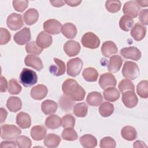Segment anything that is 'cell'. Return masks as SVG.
<instances>
[{"label":"cell","mask_w":148,"mask_h":148,"mask_svg":"<svg viewBox=\"0 0 148 148\" xmlns=\"http://www.w3.org/2000/svg\"><path fill=\"white\" fill-rule=\"evenodd\" d=\"M62 90L64 94L71 97L75 101H80L84 99L86 91L77 82L72 79H68L64 82Z\"/></svg>","instance_id":"6da1fadb"},{"label":"cell","mask_w":148,"mask_h":148,"mask_svg":"<svg viewBox=\"0 0 148 148\" xmlns=\"http://www.w3.org/2000/svg\"><path fill=\"white\" fill-rule=\"evenodd\" d=\"M20 82L26 87H31L35 84L38 82L36 73L32 69L23 68L19 76Z\"/></svg>","instance_id":"7a4b0ae2"},{"label":"cell","mask_w":148,"mask_h":148,"mask_svg":"<svg viewBox=\"0 0 148 148\" xmlns=\"http://www.w3.org/2000/svg\"><path fill=\"white\" fill-rule=\"evenodd\" d=\"M122 74L127 79L135 80L139 75V66L134 62L125 61L122 69Z\"/></svg>","instance_id":"3957f363"},{"label":"cell","mask_w":148,"mask_h":148,"mask_svg":"<svg viewBox=\"0 0 148 148\" xmlns=\"http://www.w3.org/2000/svg\"><path fill=\"white\" fill-rule=\"evenodd\" d=\"M1 137L7 140L16 139L21 133V130L17 126L12 124H3L1 125Z\"/></svg>","instance_id":"277c9868"},{"label":"cell","mask_w":148,"mask_h":148,"mask_svg":"<svg viewBox=\"0 0 148 148\" xmlns=\"http://www.w3.org/2000/svg\"><path fill=\"white\" fill-rule=\"evenodd\" d=\"M83 65L82 60L76 57L69 60L66 64L67 74L72 77H76L80 74Z\"/></svg>","instance_id":"5b68a950"},{"label":"cell","mask_w":148,"mask_h":148,"mask_svg":"<svg viewBox=\"0 0 148 148\" xmlns=\"http://www.w3.org/2000/svg\"><path fill=\"white\" fill-rule=\"evenodd\" d=\"M82 45L86 48L95 49L100 45V40L97 35L91 32L84 34L81 39Z\"/></svg>","instance_id":"8992f818"},{"label":"cell","mask_w":148,"mask_h":148,"mask_svg":"<svg viewBox=\"0 0 148 148\" xmlns=\"http://www.w3.org/2000/svg\"><path fill=\"white\" fill-rule=\"evenodd\" d=\"M8 27L13 31H16L20 29L24 25L23 17L20 14L12 13L8 16L6 20Z\"/></svg>","instance_id":"52a82bcc"},{"label":"cell","mask_w":148,"mask_h":148,"mask_svg":"<svg viewBox=\"0 0 148 148\" xmlns=\"http://www.w3.org/2000/svg\"><path fill=\"white\" fill-rule=\"evenodd\" d=\"M43 27L45 32L51 35H57L61 31L62 25L56 19H49L44 22Z\"/></svg>","instance_id":"ba28073f"},{"label":"cell","mask_w":148,"mask_h":148,"mask_svg":"<svg viewBox=\"0 0 148 148\" xmlns=\"http://www.w3.org/2000/svg\"><path fill=\"white\" fill-rule=\"evenodd\" d=\"M121 55L126 59H130L134 61H138L142 56L139 49L134 46L124 47L120 50Z\"/></svg>","instance_id":"9c48e42d"},{"label":"cell","mask_w":148,"mask_h":148,"mask_svg":"<svg viewBox=\"0 0 148 148\" xmlns=\"http://www.w3.org/2000/svg\"><path fill=\"white\" fill-rule=\"evenodd\" d=\"M31 38L30 29L27 27L23 28L16 32L13 37L14 42L19 45H24L28 43Z\"/></svg>","instance_id":"30bf717a"},{"label":"cell","mask_w":148,"mask_h":148,"mask_svg":"<svg viewBox=\"0 0 148 148\" xmlns=\"http://www.w3.org/2000/svg\"><path fill=\"white\" fill-rule=\"evenodd\" d=\"M122 102L123 104L128 108H133L136 106L138 98L134 91H127L122 93Z\"/></svg>","instance_id":"8fae6325"},{"label":"cell","mask_w":148,"mask_h":148,"mask_svg":"<svg viewBox=\"0 0 148 148\" xmlns=\"http://www.w3.org/2000/svg\"><path fill=\"white\" fill-rule=\"evenodd\" d=\"M140 8L138 3L134 1H130L125 2L123 8V12L131 18H135L139 14Z\"/></svg>","instance_id":"7c38bea8"},{"label":"cell","mask_w":148,"mask_h":148,"mask_svg":"<svg viewBox=\"0 0 148 148\" xmlns=\"http://www.w3.org/2000/svg\"><path fill=\"white\" fill-rule=\"evenodd\" d=\"M117 84V80L114 76L111 73H105L100 76L99 84L100 87L105 90L108 87H114Z\"/></svg>","instance_id":"4fadbf2b"},{"label":"cell","mask_w":148,"mask_h":148,"mask_svg":"<svg viewBox=\"0 0 148 148\" xmlns=\"http://www.w3.org/2000/svg\"><path fill=\"white\" fill-rule=\"evenodd\" d=\"M24 63L26 66L31 67L38 71L43 68V64L41 59L35 55L28 54L24 59Z\"/></svg>","instance_id":"5bb4252c"},{"label":"cell","mask_w":148,"mask_h":148,"mask_svg":"<svg viewBox=\"0 0 148 148\" xmlns=\"http://www.w3.org/2000/svg\"><path fill=\"white\" fill-rule=\"evenodd\" d=\"M36 45L41 49H46L51 46L53 42V38L45 31H41L36 38Z\"/></svg>","instance_id":"9a60e30c"},{"label":"cell","mask_w":148,"mask_h":148,"mask_svg":"<svg viewBox=\"0 0 148 148\" xmlns=\"http://www.w3.org/2000/svg\"><path fill=\"white\" fill-rule=\"evenodd\" d=\"M80 45L79 42L75 40H68L64 45V51L69 57L77 55L80 51Z\"/></svg>","instance_id":"2e32d148"},{"label":"cell","mask_w":148,"mask_h":148,"mask_svg":"<svg viewBox=\"0 0 148 148\" xmlns=\"http://www.w3.org/2000/svg\"><path fill=\"white\" fill-rule=\"evenodd\" d=\"M48 92L47 88L44 84H38L33 87L30 92L31 97L36 100H41L46 97Z\"/></svg>","instance_id":"e0dca14e"},{"label":"cell","mask_w":148,"mask_h":148,"mask_svg":"<svg viewBox=\"0 0 148 148\" xmlns=\"http://www.w3.org/2000/svg\"><path fill=\"white\" fill-rule=\"evenodd\" d=\"M55 64H53L49 66V72L56 76H61L65 72V64L61 60L57 58H54Z\"/></svg>","instance_id":"ac0fdd59"},{"label":"cell","mask_w":148,"mask_h":148,"mask_svg":"<svg viewBox=\"0 0 148 148\" xmlns=\"http://www.w3.org/2000/svg\"><path fill=\"white\" fill-rule=\"evenodd\" d=\"M146 33V28L142 24L136 23L131 28V35L133 39L136 41L142 40Z\"/></svg>","instance_id":"d6986e66"},{"label":"cell","mask_w":148,"mask_h":148,"mask_svg":"<svg viewBox=\"0 0 148 148\" xmlns=\"http://www.w3.org/2000/svg\"><path fill=\"white\" fill-rule=\"evenodd\" d=\"M123 59L119 55H114L110 57L108 65V70L111 73H116L118 72L122 65Z\"/></svg>","instance_id":"ffe728a7"},{"label":"cell","mask_w":148,"mask_h":148,"mask_svg":"<svg viewBox=\"0 0 148 148\" xmlns=\"http://www.w3.org/2000/svg\"><path fill=\"white\" fill-rule=\"evenodd\" d=\"M118 51V49L116 44L110 40H108L104 42L102 45L101 47V53L102 55L108 58L111 55L117 53Z\"/></svg>","instance_id":"44dd1931"},{"label":"cell","mask_w":148,"mask_h":148,"mask_svg":"<svg viewBox=\"0 0 148 148\" xmlns=\"http://www.w3.org/2000/svg\"><path fill=\"white\" fill-rule=\"evenodd\" d=\"M16 124L21 128H28L31 125L30 116L25 112H21L18 113L16 116Z\"/></svg>","instance_id":"7402d4cb"},{"label":"cell","mask_w":148,"mask_h":148,"mask_svg":"<svg viewBox=\"0 0 148 148\" xmlns=\"http://www.w3.org/2000/svg\"><path fill=\"white\" fill-rule=\"evenodd\" d=\"M47 130L43 125H35L31 130V136L34 140H41L46 135Z\"/></svg>","instance_id":"603a6c76"},{"label":"cell","mask_w":148,"mask_h":148,"mask_svg":"<svg viewBox=\"0 0 148 148\" xmlns=\"http://www.w3.org/2000/svg\"><path fill=\"white\" fill-rule=\"evenodd\" d=\"M58 102L60 108L64 112L70 111L75 104V101L71 97L65 94L61 95Z\"/></svg>","instance_id":"cb8c5ba5"},{"label":"cell","mask_w":148,"mask_h":148,"mask_svg":"<svg viewBox=\"0 0 148 148\" xmlns=\"http://www.w3.org/2000/svg\"><path fill=\"white\" fill-rule=\"evenodd\" d=\"M39 12L35 8L28 9L24 14V20L28 25H31L35 24L38 20Z\"/></svg>","instance_id":"d4e9b609"},{"label":"cell","mask_w":148,"mask_h":148,"mask_svg":"<svg viewBox=\"0 0 148 148\" xmlns=\"http://www.w3.org/2000/svg\"><path fill=\"white\" fill-rule=\"evenodd\" d=\"M45 124L47 128L57 129L62 125V119L56 114H51L46 119Z\"/></svg>","instance_id":"484cf974"},{"label":"cell","mask_w":148,"mask_h":148,"mask_svg":"<svg viewBox=\"0 0 148 148\" xmlns=\"http://www.w3.org/2000/svg\"><path fill=\"white\" fill-rule=\"evenodd\" d=\"M6 106L9 111L17 112L22 108V102L20 98L17 97H10L6 102Z\"/></svg>","instance_id":"4316f807"},{"label":"cell","mask_w":148,"mask_h":148,"mask_svg":"<svg viewBox=\"0 0 148 148\" xmlns=\"http://www.w3.org/2000/svg\"><path fill=\"white\" fill-rule=\"evenodd\" d=\"M61 32L66 38L73 39L77 34V28L75 25L71 23H65L61 28Z\"/></svg>","instance_id":"83f0119b"},{"label":"cell","mask_w":148,"mask_h":148,"mask_svg":"<svg viewBox=\"0 0 148 148\" xmlns=\"http://www.w3.org/2000/svg\"><path fill=\"white\" fill-rule=\"evenodd\" d=\"M61 139L60 136L55 134H49L44 138V145L47 147L54 148L58 146Z\"/></svg>","instance_id":"f1b7e54d"},{"label":"cell","mask_w":148,"mask_h":148,"mask_svg":"<svg viewBox=\"0 0 148 148\" xmlns=\"http://www.w3.org/2000/svg\"><path fill=\"white\" fill-rule=\"evenodd\" d=\"M79 140L82 146L85 148H94L97 145V139L91 134L84 135Z\"/></svg>","instance_id":"f546056e"},{"label":"cell","mask_w":148,"mask_h":148,"mask_svg":"<svg viewBox=\"0 0 148 148\" xmlns=\"http://www.w3.org/2000/svg\"><path fill=\"white\" fill-rule=\"evenodd\" d=\"M103 101V97L99 92L92 91L90 92L87 97V103L92 106H99Z\"/></svg>","instance_id":"4dcf8cb0"},{"label":"cell","mask_w":148,"mask_h":148,"mask_svg":"<svg viewBox=\"0 0 148 148\" xmlns=\"http://www.w3.org/2000/svg\"><path fill=\"white\" fill-rule=\"evenodd\" d=\"M57 108V103L54 101L50 99H46L41 104V110L46 115L55 113Z\"/></svg>","instance_id":"1f68e13d"},{"label":"cell","mask_w":148,"mask_h":148,"mask_svg":"<svg viewBox=\"0 0 148 148\" xmlns=\"http://www.w3.org/2000/svg\"><path fill=\"white\" fill-rule=\"evenodd\" d=\"M120 95V94L119 90L114 87L106 88L103 92L104 99L109 102H114L117 101L119 99Z\"/></svg>","instance_id":"d6a6232c"},{"label":"cell","mask_w":148,"mask_h":148,"mask_svg":"<svg viewBox=\"0 0 148 148\" xmlns=\"http://www.w3.org/2000/svg\"><path fill=\"white\" fill-rule=\"evenodd\" d=\"M121 136L125 140L132 141L137 138V132L135 128L132 126L127 125L124 127L121 131Z\"/></svg>","instance_id":"836d02e7"},{"label":"cell","mask_w":148,"mask_h":148,"mask_svg":"<svg viewBox=\"0 0 148 148\" xmlns=\"http://www.w3.org/2000/svg\"><path fill=\"white\" fill-rule=\"evenodd\" d=\"M82 76L85 80L89 82H94L97 80L98 72L94 68L88 67L83 70Z\"/></svg>","instance_id":"e575fe53"},{"label":"cell","mask_w":148,"mask_h":148,"mask_svg":"<svg viewBox=\"0 0 148 148\" xmlns=\"http://www.w3.org/2000/svg\"><path fill=\"white\" fill-rule=\"evenodd\" d=\"M114 112V105L108 102H103L100 104L99 112L101 116L107 117L111 116Z\"/></svg>","instance_id":"d590c367"},{"label":"cell","mask_w":148,"mask_h":148,"mask_svg":"<svg viewBox=\"0 0 148 148\" xmlns=\"http://www.w3.org/2000/svg\"><path fill=\"white\" fill-rule=\"evenodd\" d=\"M134 25V20L133 19L127 16H123L119 21V27L124 31L128 32L129 31Z\"/></svg>","instance_id":"8d00e7d4"},{"label":"cell","mask_w":148,"mask_h":148,"mask_svg":"<svg viewBox=\"0 0 148 148\" xmlns=\"http://www.w3.org/2000/svg\"><path fill=\"white\" fill-rule=\"evenodd\" d=\"M88 112V106L84 102H80L76 104L73 107V113L75 116L79 117H84L87 116Z\"/></svg>","instance_id":"74e56055"},{"label":"cell","mask_w":148,"mask_h":148,"mask_svg":"<svg viewBox=\"0 0 148 148\" xmlns=\"http://www.w3.org/2000/svg\"><path fill=\"white\" fill-rule=\"evenodd\" d=\"M136 92L142 98L148 97V82L146 80L140 81L136 86Z\"/></svg>","instance_id":"f35d334b"},{"label":"cell","mask_w":148,"mask_h":148,"mask_svg":"<svg viewBox=\"0 0 148 148\" xmlns=\"http://www.w3.org/2000/svg\"><path fill=\"white\" fill-rule=\"evenodd\" d=\"M61 136L64 140L68 141H74L78 138L77 134L73 128H64Z\"/></svg>","instance_id":"ab89813d"},{"label":"cell","mask_w":148,"mask_h":148,"mask_svg":"<svg viewBox=\"0 0 148 148\" xmlns=\"http://www.w3.org/2000/svg\"><path fill=\"white\" fill-rule=\"evenodd\" d=\"M121 3L120 1L109 0L105 2V8L110 13H116L119 12L121 8Z\"/></svg>","instance_id":"60d3db41"},{"label":"cell","mask_w":148,"mask_h":148,"mask_svg":"<svg viewBox=\"0 0 148 148\" xmlns=\"http://www.w3.org/2000/svg\"><path fill=\"white\" fill-rule=\"evenodd\" d=\"M22 87L18 83L17 80L14 79H12L8 83V92L10 94L17 95L21 91Z\"/></svg>","instance_id":"b9f144b4"},{"label":"cell","mask_w":148,"mask_h":148,"mask_svg":"<svg viewBox=\"0 0 148 148\" xmlns=\"http://www.w3.org/2000/svg\"><path fill=\"white\" fill-rule=\"evenodd\" d=\"M16 143L17 146L20 148H29L32 145L31 139L24 135L18 136L16 138Z\"/></svg>","instance_id":"7bdbcfd3"},{"label":"cell","mask_w":148,"mask_h":148,"mask_svg":"<svg viewBox=\"0 0 148 148\" xmlns=\"http://www.w3.org/2000/svg\"><path fill=\"white\" fill-rule=\"evenodd\" d=\"M118 88L121 93L127 90L135 91V86L129 79H123L120 82L118 85Z\"/></svg>","instance_id":"ee69618b"},{"label":"cell","mask_w":148,"mask_h":148,"mask_svg":"<svg viewBox=\"0 0 148 148\" xmlns=\"http://www.w3.org/2000/svg\"><path fill=\"white\" fill-rule=\"evenodd\" d=\"M43 49L40 48L35 41L28 42L25 46V50L27 53H31L36 55H39L42 51Z\"/></svg>","instance_id":"f6af8a7d"},{"label":"cell","mask_w":148,"mask_h":148,"mask_svg":"<svg viewBox=\"0 0 148 148\" xmlns=\"http://www.w3.org/2000/svg\"><path fill=\"white\" fill-rule=\"evenodd\" d=\"M75 118L71 114H68L62 118V126L64 128H73L75 124Z\"/></svg>","instance_id":"bcb514c9"},{"label":"cell","mask_w":148,"mask_h":148,"mask_svg":"<svg viewBox=\"0 0 148 148\" xmlns=\"http://www.w3.org/2000/svg\"><path fill=\"white\" fill-rule=\"evenodd\" d=\"M99 146L101 148H114L116 146V143L113 138L106 136L100 140Z\"/></svg>","instance_id":"7dc6e473"},{"label":"cell","mask_w":148,"mask_h":148,"mask_svg":"<svg viewBox=\"0 0 148 148\" xmlns=\"http://www.w3.org/2000/svg\"><path fill=\"white\" fill-rule=\"evenodd\" d=\"M13 7L18 12H23L24 11L28 5V1L23 0V1H13L12 2Z\"/></svg>","instance_id":"c3c4849f"},{"label":"cell","mask_w":148,"mask_h":148,"mask_svg":"<svg viewBox=\"0 0 148 148\" xmlns=\"http://www.w3.org/2000/svg\"><path fill=\"white\" fill-rule=\"evenodd\" d=\"M11 38V35L9 31L4 28H0V45L8 43Z\"/></svg>","instance_id":"681fc988"},{"label":"cell","mask_w":148,"mask_h":148,"mask_svg":"<svg viewBox=\"0 0 148 148\" xmlns=\"http://www.w3.org/2000/svg\"><path fill=\"white\" fill-rule=\"evenodd\" d=\"M139 19L143 25H148V10H142L139 15Z\"/></svg>","instance_id":"f907efd6"},{"label":"cell","mask_w":148,"mask_h":148,"mask_svg":"<svg viewBox=\"0 0 148 148\" xmlns=\"http://www.w3.org/2000/svg\"><path fill=\"white\" fill-rule=\"evenodd\" d=\"M8 88V82L6 79L2 76L1 77V92H5Z\"/></svg>","instance_id":"816d5d0a"},{"label":"cell","mask_w":148,"mask_h":148,"mask_svg":"<svg viewBox=\"0 0 148 148\" xmlns=\"http://www.w3.org/2000/svg\"><path fill=\"white\" fill-rule=\"evenodd\" d=\"M16 143L14 141H3L1 143V147L2 148L4 147H16Z\"/></svg>","instance_id":"f5cc1de1"},{"label":"cell","mask_w":148,"mask_h":148,"mask_svg":"<svg viewBox=\"0 0 148 148\" xmlns=\"http://www.w3.org/2000/svg\"><path fill=\"white\" fill-rule=\"evenodd\" d=\"M65 3H66L68 6L74 7V6H77L80 4L82 2V1L80 0H67V1H64Z\"/></svg>","instance_id":"db71d44e"},{"label":"cell","mask_w":148,"mask_h":148,"mask_svg":"<svg viewBox=\"0 0 148 148\" xmlns=\"http://www.w3.org/2000/svg\"><path fill=\"white\" fill-rule=\"evenodd\" d=\"M50 3L52 5V6L54 7H61L65 5L64 1L62 0H56V1H50Z\"/></svg>","instance_id":"11a10c76"},{"label":"cell","mask_w":148,"mask_h":148,"mask_svg":"<svg viewBox=\"0 0 148 148\" xmlns=\"http://www.w3.org/2000/svg\"><path fill=\"white\" fill-rule=\"evenodd\" d=\"M0 112H1V123H2L6 120V118L8 115V112L6 110L3 108H1Z\"/></svg>","instance_id":"9f6ffc18"},{"label":"cell","mask_w":148,"mask_h":148,"mask_svg":"<svg viewBox=\"0 0 148 148\" xmlns=\"http://www.w3.org/2000/svg\"><path fill=\"white\" fill-rule=\"evenodd\" d=\"M134 147H146V145L145 144V143L141 140H136L135 141L133 144Z\"/></svg>","instance_id":"6f0895ef"},{"label":"cell","mask_w":148,"mask_h":148,"mask_svg":"<svg viewBox=\"0 0 148 148\" xmlns=\"http://www.w3.org/2000/svg\"><path fill=\"white\" fill-rule=\"evenodd\" d=\"M138 5H140L141 7H147L148 6V1H139L136 0L135 1Z\"/></svg>","instance_id":"680465c9"}]
</instances>
